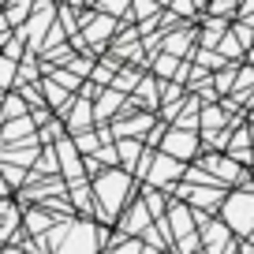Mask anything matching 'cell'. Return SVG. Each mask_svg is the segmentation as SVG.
<instances>
[{"mask_svg":"<svg viewBox=\"0 0 254 254\" xmlns=\"http://www.w3.org/2000/svg\"><path fill=\"white\" fill-rule=\"evenodd\" d=\"M127 190H131V176H124V172H101V176H97L94 194H97V202H101L97 213H101L105 224L116 221L120 206H124V198H127Z\"/></svg>","mask_w":254,"mask_h":254,"instance_id":"obj_1","label":"cell"},{"mask_svg":"<svg viewBox=\"0 0 254 254\" xmlns=\"http://www.w3.org/2000/svg\"><path fill=\"white\" fill-rule=\"evenodd\" d=\"M224 224H228L232 232H239V236L254 232V194H247V190L232 194L228 206H224Z\"/></svg>","mask_w":254,"mask_h":254,"instance_id":"obj_2","label":"cell"},{"mask_svg":"<svg viewBox=\"0 0 254 254\" xmlns=\"http://www.w3.org/2000/svg\"><path fill=\"white\" fill-rule=\"evenodd\" d=\"M150 206H146V202H138V206H131L127 209V221L120 224V232H124V236H138V232H146L150 228Z\"/></svg>","mask_w":254,"mask_h":254,"instance_id":"obj_3","label":"cell"},{"mask_svg":"<svg viewBox=\"0 0 254 254\" xmlns=\"http://www.w3.org/2000/svg\"><path fill=\"white\" fill-rule=\"evenodd\" d=\"M165 153L176 157V161H187L190 153H194V135H190V131H172L168 142H165Z\"/></svg>","mask_w":254,"mask_h":254,"instance_id":"obj_4","label":"cell"},{"mask_svg":"<svg viewBox=\"0 0 254 254\" xmlns=\"http://www.w3.org/2000/svg\"><path fill=\"white\" fill-rule=\"evenodd\" d=\"M180 172V161H172L168 153H161L157 161H153V172H150V187H161V183H168L172 176Z\"/></svg>","mask_w":254,"mask_h":254,"instance_id":"obj_5","label":"cell"},{"mask_svg":"<svg viewBox=\"0 0 254 254\" xmlns=\"http://www.w3.org/2000/svg\"><path fill=\"white\" fill-rule=\"evenodd\" d=\"M90 101H75V120H71V135H79V131H90Z\"/></svg>","mask_w":254,"mask_h":254,"instance_id":"obj_6","label":"cell"},{"mask_svg":"<svg viewBox=\"0 0 254 254\" xmlns=\"http://www.w3.org/2000/svg\"><path fill=\"white\" fill-rule=\"evenodd\" d=\"M120 101H124V97H120L116 90H105L101 101H97V120H105L109 112H116V105H120Z\"/></svg>","mask_w":254,"mask_h":254,"instance_id":"obj_7","label":"cell"},{"mask_svg":"<svg viewBox=\"0 0 254 254\" xmlns=\"http://www.w3.org/2000/svg\"><path fill=\"white\" fill-rule=\"evenodd\" d=\"M26 224H30V232H45L49 228V213L45 209H30V213H26Z\"/></svg>","mask_w":254,"mask_h":254,"instance_id":"obj_8","label":"cell"},{"mask_svg":"<svg viewBox=\"0 0 254 254\" xmlns=\"http://www.w3.org/2000/svg\"><path fill=\"white\" fill-rule=\"evenodd\" d=\"M109 30H112V19H109V15H101V19H97L94 26H90V38H94V41H101V38H105Z\"/></svg>","mask_w":254,"mask_h":254,"instance_id":"obj_9","label":"cell"},{"mask_svg":"<svg viewBox=\"0 0 254 254\" xmlns=\"http://www.w3.org/2000/svg\"><path fill=\"white\" fill-rule=\"evenodd\" d=\"M41 172H56V168H60V161H56V146L53 150H41Z\"/></svg>","mask_w":254,"mask_h":254,"instance_id":"obj_10","label":"cell"},{"mask_svg":"<svg viewBox=\"0 0 254 254\" xmlns=\"http://www.w3.org/2000/svg\"><path fill=\"white\" fill-rule=\"evenodd\" d=\"M138 150H142V146H138V142H124V146H120V150H116V153H124V165H135V157H138Z\"/></svg>","mask_w":254,"mask_h":254,"instance_id":"obj_11","label":"cell"},{"mask_svg":"<svg viewBox=\"0 0 254 254\" xmlns=\"http://www.w3.org/2000/svg\"><path fill=\"white\" fill-rule=\"evenodd\" d=\"M45 94H49V101H53V105H64V101H67V94H64L60 86H53V82H45Z\"/></svg>","mask_w":254,"mask_h":254,"instance_id":"obj_12","label":"cell"},{"mask_svg":"<svg viewBox=\"0 0 254 254\" xmlns=\"http://www.w3.org/2000/svg\"><path fill=\"white\" fill-rule=\"evenodd\" d=\"M11 71H15L11 56H8V60H0V86H8V82H11Z\"/></svg>","mask_w":254,"mask_h":254,"instance_id":"obj_13","label":"cell"},{"mask_svg":"<svg viewBox=\"0 0 254 254\" xmlns=\"http://www.w3.org/2000/svg\"><path fill=\"white\" fill-rule=\"evenodd\" d=\"M153 11H157L153 0H135V15H153Z\"/></svg>","mask_w":254,"mask_h":254,"instance_id":"obj_14","label":"cell"},{"mask_svg":"<svg viewBox=\"0 0 254 254\" xmlns=\"http://www.w3.org/2000/svg\"><path fill=\"white\" fill-rule=\"evenodd\" d=\"M97 161H101V165H116V146H112V150H109V146H105V150H97Z\"/></svg>","mask_w":254,"mask_h":254,"instance_id":"obj_15","label":"cell"},{"mask_svg":"<svg viewBox=\"0 0 254 254\" xmlns=\"http://www.w3.org/2000/svg\"><path fill=\"white\" fill-rule=\"evenodd\" d=\"M8 116H26V105L19 97H8Z\"/></svg>","mask_w":254,"mask_h":254,"instance_id":"obj_16","label":"cell"},{"mask_svg":"<svg viewBox=\"0 0 254 254\" xmlns=\"http://www.w3.org/2000/svg\"><path fill=\"white\" fill-rule=\"evenodd\" d=\"M124 4H127V0H101V8L112 11V15H120V11H124Z\"/></svg>","mask_w":254,"mask_h":254,"instance_id":"obj_17","label":"cell"},{"mask_svg":"<svg viewBox=\"0 0 254 254\" xmlns=\"http://www.w3.org/2000/svg\"><path fill=\"white\" fill-rule=\"evenodd\" d=\"M176 11H190V0H176Z\"/></svg>","mask_w":254,"mask_h":254,"instance_id":"obj_18","label":"cell"},{"mask_svg":"<svg viewBox=\"0 0 254 254\" xmlns=\"http://www.w3.org/2000/svg\"><path fill=\"white\" fill-rule=\"evenodd\" d=\"M0 194H8V187H4V180H0Z\"/></svg>","mask_w":254,"mask_h":254,"instance_id":"obj_19","label":"cell"},{"mask_svg":"<svg viewBox=\"0 0 254 254\" xmlns=\"http://www.w3.org/2000/svg\"><path fill=\"white\" fill-rule=\"evenodd\" d=\"M4 254H15V247H8V251H4Z\"/></svg>","mask_w":254,"mask_h":254,"instance_id":"obj_20","label":"cell"},{"mask_svg":"<svg viewBox=\"0 0 254 254\" xmlns=\"http://www.w3.org/2000/svg\"><path fill=\"white\" fill-rule=\"evenodd\" d=\"M153 4H165V0H153Z\"/></svg>","mask_w":254,"mask_h":254,"instance_id":"obj_21","label":"cell"},{"mask_svg":"<svg viewBox=\"0 0 254 254\" xmlns=\"http://www.w3.org/2000/svg\"><path fill=\"white\" fill-rule=\"evenodd\" d=\"M0 247H4V243H0Z\"/></svg>","mask_w":254,"mask_h":254,"instance_id":"obj_22","label":"cell"}]
</instances>
